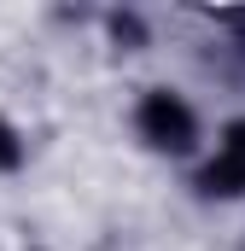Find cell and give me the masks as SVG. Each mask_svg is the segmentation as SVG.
I'll list each match as a JSON object with an SVG mask.
<instances>
[{"instance_id":"cell-1","label":"cell","mask_w":245,"mask_h":251,"mask_svg":"<svg viewBox=\"0 0 245 251\" xmlns=\"http://www.w3.org/2000/svg\"><path fill=\"white\" fill-rule=\"evenodd\" d=\"M140 134H146L152 146H164V152H187V146L198 140V123H193V111H187L175 94H146V105H140Z\"/></svg>"},{"instance_id":"cell-2","label":"cell","mask_w":245,"mask_h":251,"mask_svg":"<svg viewBox=\"0 0 245 251\" xmlns=\"http://www.w3.org/2000/svg\"><path fill=\"white\" fill-rule=\"evenodd\" d=\"M198 187H204V193H245V164H234V158H216V164L198 176Z\"/></svg>"},{"instance_id":"cell-3","label":"cell","mask_w":245,"mask_h":251,"mask_svg":"<svg viewBox=\"0 0 245 251\" xmlns=\"http://www.w3.org/2000/svg\"><path fill=\"white\" fill-rule=\"evenodd\" d=\"M222 158L245 164V117H240V123H228V134H222Z\"/></svg>"},{"instance_id":"cell-4","label":"cell","mask_w":245,"mask_h":251,"mask_svg":"<svg viewBox=\"0 0 245 251\" xmlns=\"http://www.w3.org/2000/svg\"><path fill=\"white\" fill-rule=\"evenodd\" d=\"M12 164H18V134L0 123V170H12Z\"/></svg>"}]
</instances>
